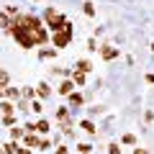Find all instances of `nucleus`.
Returning <instances> with one entry per match:
<instances>
[{
	"mask_svg": "<svg viewBox=\"0 0 154 154\" xmlns=\"http://www.w3.org/2000/svg\"><path fill=\"white\" fill-rule=\"evenodd\" d=\"M36 131L46 134V131H49V121H44V118H41V121H36Z\"/></svg>",
	"mask_w": 154,
	"mask_h": 154,
	"instance_id": "obj_14",
	"label": "nucleus"
},
{
	"mask_svg": "<svg viewBox=\"0 0 154 154\" xmlns=\"http://www.w3.org/2000/svg\"><path fill=\"white\" fill-rule=\"evenodd\" d=\"M134 154H149V152H146V149H136V152H134Z\"/></svg>",
	"mask_w": 154,
	"mask_h": 154,
	"instance_id": "obj_28",
	"label": "nucleus"
},
{
	"mask_svg": "<svg viewBox=\"0 0 154 154\" xmlns=\"http://www.w3.org/2000/svg\"><path fill=\"white\" fill-rule=\"evenodd\" d=\"M69 41H72V26H69V23L62 26L59 31H54V46H57V49H64Z\"/></svg>",
	"mask_w": 154,
	"mask_h": 154,
	"instance_id": "obj_3",
	"label": "nucleus"
},
{
	"mask_svg": "<svg viewBox=\"0 0 154 154\" xmlns=\"http://www.w3.org/2000/svg\"><path fill=\"white\" fill-rule=\"evenodd\" d=\"M57 121L67 126V123H69V110H67V108H59V110H57Z\"/></svg>",
	"mask_w": 154,
	"mask_h": 154,
	"instance_id": "obj_7",
	"label": "nucleus"
},
{
	"mask_svg": "<svg viewBox=\"0 0 154 154\" xmlns=\"http://www.w3.org/2000/svg\"><path fill=\"white\" fill-rule=\"evenodd\" d=\"M3 152H8V154H16V152H18V144H16V141L5 144V146H3Z\"/></svg>",
	"mask_w": 154,
	"mask_h": 154,
	"instance_id": "obj_18",
	"label": "nucleus"
},
{
	"mask_svg": "<svg viewBox=\"0 0 154 154\" xmlns=\"http://www.w3.org/2000/svg\"><path fill=\"white\" fill-rule=\"evenodd\" d=\"M44 21H46V26H49L51 31H59L62 26H67V18H64V13H59L57 8H49V11L44 13Z\"/></svg>",
	"mask_w": 154,
	"mask_h": 154,
	"instance_id": "obj_2",
	"label": "nucleus"
},
{
	"mask_svg": "<svg viewBox=\"0 0 154 154\" xmlns=\"http://www.w3.org/2000/svg\"><path fill=\"white\" fill-rule=\"evenodd\" d=\"M121 141H123V144H136V136H134V134H123Z\"/></svg>",
	"mask_w": 154,
	"mask_h": 154,
	"instance_id": "obj_20",
	"label": "nucleus"
},
{
	"mask_svg": "<svg viewBox=\"0 0 154 154\" xmlns=\"http://www.w3.org/2000/svg\"><path fill=\"white\" fill-rule=\"evenodd\" d=\"M69 103L72 105H82V95L80 93H69Z\"/></svg>",
	"mask_w": 154,
	"mask_h": 154,
	"instance_id": "obj_15",
	"label": "nucleus"
},
{
	"mask_svg": "<svg viewBox=\"0 0 154 154\" xmlns=\"http://www.w3.org/2000/svg\"><path fill=\"white\" fill-rule=\"evenodd\" d=\"M77 149H80V154H90V152H93V146H90V144H82V141H80Z\"/></svg>",
	"mask_w": 154,
	"mask_h": 154,
	"instance_id": "obj_21",
	"label": "nucleus"
},
{
	"mask_svg": "<svg viewBox=\"0 0 154 154\" xmlns=\"http://www.w3.org/2000/svg\"><path fill=\"white\" fill-rule=\"evenodd\" d=\"M16 154H31V149H21V146H18V152Z\"/></svg>",
	"mask_w": 154,
	"mask_h": 154,
	"instance_id": "obj_26",
	"label": "nucleus"
},
{
	"mask_svg": "<svg viewBox=\"0 0 154 154\" xmlns=\"http://www.w3.org/2000/svg\"><path fill=\"white\" fill-rule=\"evenodd\" d=\"M0 154H3V149H0Z\"/></svg>",
	"mask_w": 154,
	"mask_h": 154,
	"instance_id": "obj_30",
	"label": "nucleus"
},
{
	"mask_svg": "<svg viewBox=\"0 0 154 154\" xmlns=\"http://www.w3.org/2000/svg\"><path fill=\"white\" fill-rule=\"evenodd\" d=\"M38 141H41V139H36L33 134H26V144L28 146H38Z\"/></svg>",
	"mask_w": 154,
	"mask_h": 154,
	"instance_id": "obj_17",
	"label": "nucleus"
},
{
	"mask_svg": "<svg viewBox=\"0 0 154 154\" xmlns=\"http://www.w3.org/2000/svg\"><path fill=\"white\" fill-rule=\"evenodd\" d=\"M72 90H75V82H72V80H62V85H59L57 93H59V95H69Z\"/></svg>",
	"mask_w": 154,
	"mask_h": 154,
	"instance_id": "obj_5",
	"label": "nucleus"
},
{
	"mask_svg": "<svg viewBox=\"0 0 154 154\" xmlns=\"http://www.w3.org/2000/svg\"><path fill=\"white\" fill-rule=\"evenodd\" d=\"M108 154H121V146L118 144H108Z\"/></svg>",
	"mask_w": 154,
	"mask_h": 154,
	"instance_id": "obj_25",
	"label": "nucleus"
},
{
	"mask_svg": "<svg viewBox=\"0 0 154 154\" xmlns=\"http://www.w3.org/2000/svg\"><path fill=\"white\" fill-rule=\"evenodd\" d=\"M3 123H5V126H13V123H16V116H3Z\"/></svg>",
	"mask_w": 154,
	"mask_h": 154,
	"instance_id": "obj_24",
	"label": "nucleus"
},
{
	"mask_svg": "<svg viewBox=\"0 0 154 154\" xmlns=\"http://www.w3.org/2000/svg\"><path fill=\"white\" fill-rule=\"evenodd\" d=\"M0 26H3V28H11V18L5 16V11H0Z\"/></svg>",
	"mask_w": 154,
	"mask_h": 154,
	"instance_id": "obj_16",
	"label": "nucleus"
},
{
	"mask_svg": "<svg viewBox=\"0 0 154 154\" xmlns=\"http://www.w3.org/2000/svg\"><path fill=\"white\" fill-rule=\"evenodd\" d=\"M21 136H26V128H21V126H13V128H11V139H13V141H18Z\"/></svg>",
	"mask_w": 154,
	"mask_h": 154,
	"instance_id": "obj_9",
	"label": "nucleus"
},
{
	"mask_svg": "<svg viewBox=\"0 0 154 154\" xmlns=\"http://www.w3.org/2000/svg\"><path fill=\"white\" fill-rule=\"evenodd\" d=\"M80 126H82V128H85V131H88V134H95V126H93V123H90V121H82V123H80Z\"/></svg>",
	"mask_w": 154,
	"mask_h": 154,
	"instance_id": "obj_22",
	"label": "nucleus"
},
{
	"mask_svg": "<svg viewBox=\"0 0 154 154\" xmlns=\"http://www.w3.org/2000/svg\"><path fill=\"white\" fill-rule=\"evenodd\" d=\"M8 33L16 38L23 49H31V46H36V44H46V41H49V33H46L44 23L38 21L36 16H18L16 21L11 23Z\"/></svg>",
	"mask_w": 154,
	"mask_h": 154,
	"instance_id": "obj_1",
	"label": "nucleus"
},
{
	"mask_svg": "<svg viewBox=\"0 0 154 154\" xmlns=\"http://www.w3.org/2000/svg\"><path fill=\"white\" fill-rule=\"evenodd\" d=\"M0 113H3V116H11L13 113V105L8 103V100H0Z\"/></svg>",
	"mask_w": 154,
	"mask_h": 154,
	"instance_id": "obj_12",
	"label": "nucleus"
},
{
	"mask_svg": "<svg viewBox=\"0 0 154 154\" xmlns=\"http://www.w3.org/2000/svg\"><path fill=\"white\" fill-rule=\"evenodd\" d=\"M75 85H85V75L82 72H75V80H72Z\"/></svg>",
	"mask_w": 154,
	"mask_h": 154,
	"instance_id": "obj_19",
	"label": "nucleus"
},
{
	"mask_svg": "<svg viewBox=\"0 0 154 154\" xmlns=\"http://www.w3.org/2000/svg\"><path fill=\"white\" fill-rule=\"evenodd\" d=\"M90 69H93V64H90L88 59H80V62H77V72H82V75H88Z\"/></svg>",
	"mask_w": 154,
	"mask_h": 154,
	"instance_id": "obj_8",
	"label": "nucleus"
},
{
	"mask_svg": "<svg viewBox=\"0 0 154 154\" xmlns=\"http://www.w3.org/2000/svg\"><path fill=\"white\" fill-rule=\"evenodd\" d=\"M36 95H38L41 100H44V98H49V95H51V88H49L46 82H38V88H36Z\"/></svg>",
	"mask_w": 154,
	"mask_h": 154,
	"instance_id": "obj_6",
	"label": "nucleus"
},
{
	"mask_svg": "<svg viewBox=\"0 0 154 154\" xmlns=\"http://www.w3.org/2000/svg\"><path fill=\"white\" fill-rule=\"evenodd\" d=\"M3 95H5V98H11V100H18V98H21V90H16V88H5V93H3Z\"/></svg>",
	"mask_w": 154,
	"mask_h": 154,
	"instance_id": "obj_11",
	"label": "nucleus"
},
{
	"mask_svg": "<svg viewBox=\"0 0 154 154\" xmlns=\"http://www.w3.org/2000/svg\"><path fill=\"white\" fill-rule=\"evenodd\" d=\"M57 154H67V146H57Z\"/></svg>",
	"mask_w": 154,
	"mask_h": 154,
	"instance_id": "obj_27",
	"label": "nucleus"
},
{
	"mask_svg": "<svg viewBox=\"0 0 154 154\" xmlns=\"http://www.w3.org/2000/svg\"><path fill=\"white\" fill-rule=\"evenodd\" d=\"M5 85H8V72L0 69V88H5Z\"/></svg>",
	"mask_w": 154,
	"mask_h": 154,
	"instance_id": "obj_23",
	"label": "nucleus"
},
{
	"mask_svg": "<svg viewBox=\"0 0 154 154\" xmlns=\"http://www.w3.org/2000/svg\"><path fill=\"white\" fill-rule=\"evenodd\" d=\"M98 54L103 57V59H116V57H118V51H116L113 46H100V49H98Z\"/></svg>",
	"mask_w": 154,
	"mask_h": 154,
	"instance_id": "obj_4",
	"label": "nucleus"
},
{
	"mask_svg": "<svg viewBox=\"0 0 154 154\" xmlns=\"http://www.w3.org/2000/svg\"><path fill=\"white\" fill-rule=\"evenodd\" d=\"M3 93H5V88H0V98H3Z\"/></svg>",
	"mask_w": 154,
	"mask_h": 154,
	"instance_id": "obj_29",
	"label": "nucleus"
},
{
	"mask_svg": "<svg viewBox=\"0 0 154 154\" xmlns=\"http://www.w3.org/2000/svg\"><path fill=\"white\" fill-rule=\"evenodd\" d=\"M38 57H41V59H54L57 51L54 49H44V51H38Z\"/></svg>",
	"mask_w": 154,
	"mask_h": 154,
	"instance_id": "obj_13",
	"label": "nucleus"
},
{
	"mask_svg": "<svg viewBox=\"0 0 154 154\" xmlns=\"http://www.w3.org/2000/svg\"><path fill=\"white\" fill-rule=\"evenodd\" d=\"M82 11H85V16H88V18L95 16V5L90 3V0H85V3H82Z\"/></svg>",
	"mask_w": 154,
	"mask_h": 154,
	"instance_id": "obj_10",
	"label": "nucleus"
}]
</instances>
